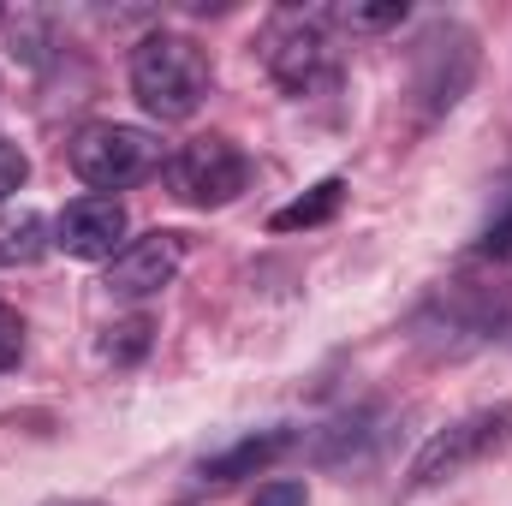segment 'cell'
<instances>
[{
	"label": "cell",
	"instance_id": "8992f818",
	"mask_svg": "<svg viewBox=\"0 0 512 506\" xmlns=\"http://www.w3.org/2000/svg\"><path fill=\"white\" fill-rule=\"evenodd\" d=\"M126 203L120 197H78L60 209L54 221V245L78 262H102V256H120L126 245Z\"/></svg>",
	"mask_w": 512,
	"mask_h": 506
},
{
	"label": "cell",
	"instance_id": "e0dca14e",
	"mask_svg": "<svg viewBox=\"0 0 512 506\" xmlns=\"http://www.w3.org/2000/svg\"><path fill=\"white\" fill-rule=\"evenodd\" d=\"M54 506H96V501H54Z\"/></svg>",
	"mask_w": 512,
	"mask_h": 506
},
{
	"label": "cell",
	"instance_id": "5bb4252c",
	"mask_svg": "<svg viewBox=\"0 0 512 506\" xmlns=\"http://www.w3.org/2000/svg\"><path fill=\"white\" fill-rule=\"evenodd\" d=\"M18 358H24V316L0 304V376L18 370Z\"/></svg>",
	"mask_w": 512,
	"mask_h": 506
},
{
	"label": "cell",
	"instance_id": "52a82bcc",
	"mask_svg": "<svg viewBox=\"0 0 512 506\" xmlns=\"http://www.w3.org/2000/svg\"><path fill=\"white\" fill-rule=\"evenodd\" d=\"M179 262H185V239L155 227V233L131 239L126 251L114 256V268H108V292H114V298H149V292H161V286L179 274Z\"/></svg>",
	"mask_w": 512,
	"mask_h": 506
},
{
	"label": "cell",
	"instance_id": "9c48e42d",
	"mask_svg": "<svg viewBox=\"0 0 512 506\" xmlns=\"http://www.w3.org/2000/svg\"><path fill=\"white\" fill-rule=\"evenodd\" d=\"M48 251V221L36 209H6L0 215V268H30Z\"/></svg>",
	"mask_w": 512,
	"mask_h": 506
},
{
	"label": "cell",
	"instance_id": "7c38bea8",
	"mask_svg": "<svg viewBox=\"0 0 512 506\" xmlns=\"http://www.w3.org/2000/svg\"><path fill=\"white\" fill-rule=\"evenodd\" d=\"M340 18L352 30H393V24H405V0H352V6H340Z\"/></svg>",
	"mask_w": 512,
	"mask_h": 506
},
{
	"label": "cell",
	"instance_id": "9a60e30c",
	"mask_svg": "<svg viewBox=\"0 0 512 506\" xmlns=\"http://www.w3.org/2000/svg\"><path fill=\"white\" fill-rule=\"evenodd\" d=\"M310 495H304V483H262L256 489V506H304Z\"/></svg>",
	"mask_w": 512,
	"mask_h": 506
},
{
	"label": "cell",
	"instance_id": "30bf717a",
	"mask_svg": "<svg viewBox=\"0 0 512 506\" xmlns=\"http://www.w3.org/2000/svg\"><path fill=\"white\" fill-rule=\"evenodd\" d=\"M292 447V435L286 429H274V435H245L233 453H221V459H209L203 465V477H215V483H233V477H251V471H262L268 459H280Z\"/></svg>",
	"mask_w": 512,
	"mask_h": 506
},
{
	"label": "cell",
	"instance_id": "8fae6325",
	"mask_svg": "<svg viewBox=\"0 0 512 506\" xmlns=\"http://www.w3.org/2000/svg\"><path fill=\"white\" fill-rule=\"evenodd\" d=\"M149 340H155V322H149V316H126V322L108 328L102 358H108V364H137V358L149 352Z\"/></svg>",
	"mask_w": 512,
	"mask_h": 506
},
{
	"label": "cell",
	"instance_id": "ba28073f",
	"mask_svg": "<svg viewBox=\"0 0 512 506\" xmlns=\"http://www.w3.org/2000/svg\"><path fill=\"white\" fill-rule=\"evenodd\" d=\"M340 203H346V179H322V185H310L304 197H292L286 209H274V215H268V227H274V233H304V227L334 221V215H340Z\"/></svg>",
	"mask_w": 512,
	"mask_h": 506
},
{
	"label": "cell",
	"instance_id": "4fadbf2b",
	"mask_svg": "<svg viewBox=\"0 0 512 506\" xmlns=\"http://www.w3.org/2000/svg\"><path fill=\"white\" fill-rule=\"evenodd\" d=\"M24 179H30V161H24V149H18L12 137H0V203H6L12 191H24Z\"/></svg>",
	"mask_w": 512,
	"mask_h": 506
},
{
	"label": "cell",
	"instance_id": "2e32d148",
	"mask_svg": "<svg viewBox=\"0 0 512 506\" xmlns=\"http://www.w3.org/2000/svg\"><path fill=\"white\" fill-rule=\"evenodd\" d=\"M483 251H489V256H512V215H507V221H495V233L483 239Z\"/></svg>",
	"mask_w": 512,
	"mask_h": 506
},
{
	"label": "cell",
	"instance_id": "7a4b0ae2",
	"mask_svg": "<svg viewBox=\"0 0 512 506\" xmlns=\"http://www.w3.org/2000/svg\"><path fill=\"white\" fill-rule=\"evenodd\" d=\"M155 167H161V143H155V131H143V126H90V131H78V143H72V173L96 197L120 191L131 179L155 173Z\"/></svg>",
	"mask_w": 512,
	"mask_h": 506
},
{
	"label": "cell",
	"instance_id": "6da1fadb",
	"mask_svg": "<svg viewBox=\"0 0 512 506\" xmlns=\"http://www.w3.org/2000/svg\"><path fill=\"white\" fill-rule=\"evenodd\" d=\"M131 96L155 114V120H191L209 96V60L191 36H143L131 54Z\"/></svg>",
	"mask_w": 512,
	"mask_h": 506
},
{
	"label": "cell",
	"instance_id": "3957f363",
	"mask_svg": "<svg viewBox=\"0 0 512 506\" xmlns=\"http://www.w3.org/2000/svg\"><path fill=\"white\" fill-rule=\"evenodd\" d=\"M245 179H251L245 155H239L233 143H221V137H197V143H185V149L167 161V185H173V197L191 203V209H221V203H233V197L245 191Z\"/></svg>",
	"mask_w": 512,
	"mask_h": 506
},
{
	"label": "cell",
	"instance_id": "277c9868",
	"mask_svg": "<svg viewBox=\"0 0 512 506\" xmlns=\"http://www.w3.org/2000/svg\"><path fill=\"white\" fill-rule=\"evenodd\" d=\"M507 435H512V411H477V417L441 429V435L411 459V489H429V483H441V477H459L465 465H477L483 453H495Z\"/></svg>",
	"mask_w": 512,
	"mask_h": 506
},
{
	"label": "cell",
	"instance_id": "5b68a950",
	"mask_svg": "<svg viewBox=\"0 0 512 506\" xmlns=\"http://www.w3.org/2000/svg\"><path fill=\"white\" fill-rule=\"evenodd\" d=\"M262 60H268V72H274L286 90H310L316 72H322V60H328L322 18H316V12H280V18L268 24Z\"/></svg>",
	"mask_w": 512,
	"mask_h": 506
}]
</instances>
